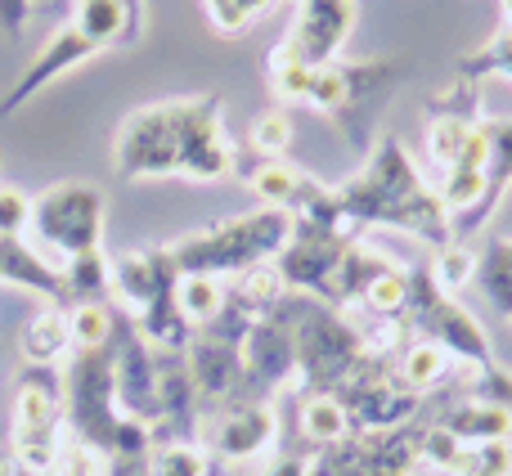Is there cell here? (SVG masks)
I'll use <instances>...</instances> for the list:
<instances>
[{"mask_svg": "<svg viewBox=\"0 0 512 476\" xmlns=\"http://www.w3.org/2000/svg\"><path fill=\"white\" fill-rule=\"evenodd\" d=\"M355 32V0H297V23L283 36V50L306 68H324L342 54Z\"/></svg>", "mask_w": 512, "mask_h": 476, "instance_id": "e0dca14e", "label": "cell"}, {"mask_svg": "<svg viewBox=\"0 0 512 476\" xmlns=\"http://www.w3.org/2000/svg\"><path fill=\"white\" fill-rule=\"evenodd\" d=\"M239 337L221 333V328H198L185 346L189 360V378L198 387V400L203 405H230V400H243V355H239Z\"/></svg>", "mask_w": 512, "mask_h": 476, "instance_id": "ac0fdd59", "label": "cell"}, {"mask_svg": "<svg viewBox=\"0 0 512 476\" xmlns=\"http://www.w3.org/2000/svg\"><path fill=\"white\" fill-rule=\"evenodd\" d=\"M239 9H243V18L252 23V18L265 14V9H274V0H239Z\"/></svg>", "mask_w": 512, "mask_h": 476, "instance_id": "b9f144b4", "label": "cell"}, {"mask_svg": "<svg viewBox=\"0 0 512 476\" xmlns=\"http://www.w3.org/2000/svg\"><path fill=\"white\" fill-rule=\"evenodd\" d=\"M59 476H108V454H99L95 445L63 436L59 441Z\"/></svg>", "mask_w": 512, "mask_h": 476, "instance_id": "8d00e7d4", "label": "cell"}, {"mask_svg": "<svg viewBox=\"0 0 512 476\" xmlns=\"http://www.w3.org/2000/svg\"><path fill=\"white\" fill-rule=\"evenodd\" d=\"M239 149L225 135V104L221 95H189V99H158L122 117L113 135V167L126 180L153 176H185V180H216L234 176Z\"/></svg>", "mask_w": 512, "mask_h": 476, "instance_id": "7a4b0ae2", "label": "cell"}, {"mask_svg": "<svg viewBox=\"0 0 512 476\" xmlns=\"http://www.w3.org/2000/svg\"><path fill=\"white\" fill-rule=\"evenodd\" d=\"M400 324H405L409 337H427V342L445 346V351L472 373L499 364L495 346H490L486 328L477 324V315H472L463 301H454L450 292L432 279V265L427 261L409 265V297H405V315H400Z\"/></svg>", "mask_w": 512, "mask_h": 476, "instance_id": "ba28073f", "label": "cell"}, {"mask_svg": "<svg viewBox=\"0 0 512 476\" xmlns=\"http://www.w3.org/2000/svg\"><path fill=\"white\" fill-rule=\"evenodd\" d=\"M225 297H230L248 319H265L279 310L283 297H288V283H283L279 265L261 261V265H252V270L234 274V288H225Z\"/></svg>", "mask_w": 512, "mask_h": 476, "instance_id": "d4e9b609", "label": "cell"}, {"mask_svg": "<svg viewBox=\"0 0 512 476\" xmlns=\"http://www.w3.org/2000/svg\"><path fill=\"white\" fill-rule=\"evenodd\" d=\"M450 476H512V441H486L463 445L459 463Z\"/></svg>", "mask_w": 512, "mask_h": 476, "instance_id": "d6a6232c", "label": "cell"}, {"mask_svg": "<svg viewBox=\"0 0 512 476\" xmlns=\"http://www.w3.org/2000/svg\"><path fill=\"white\" fill-rule=\"evenodd\" d=\"M454 369H463V364L445 346L427 342V337H405V346L396 351V378L423 400L436 396L454 378Z\"/></svg>", "mask_w": 512, "mask_h": 476, "instance_id": "603a6c76", "label": "cell"}, {"mask_svg": "<svg viewBox=\"0 0 512 476\" xmlns=\"http://www.w3.org/2000/svg\"><path fill=\"white\" fill-rule=\"evenodd\" d=\"M41 247L59 252V265L72 256L104 252V194L95 185H50L32 198V221Z\"/></svg>", "mask_w": 512, "mask_h": 476, "instance_id": "30bf717a", "label": "cell"}, {"mask_svg": "<svg viewBox=\"0 0 512 476\" xmlns=\"http://www.w3.org/2000/svg\"><path fill=\"white\" fill-rule=\"evenodd\" d=\"M32 221V198L14 185H0V238H23Z\"/></svg>", "mask_w": 512, "mask_h": 476, "instance_id": "f35d334b", "label": "cell"}, {"mask_svg": "<svg viewBox=\"0 0 512 476\" xmlns=\"http://www.w3.org/2000/svg\"><path fill=\"white\" fill-rule=\"evenodd\" d=\"M337 400L346 409L351 432H396V427L418 423L427 409V400L396 378V360H378V355H369L355 369V378L337 391Z\"/></svg>", "mask_w": 512, "mask_h": 476, "instance_id": "8fae6325", "label": "cell"}, {"mask_svg": "<svg viewBox=\"0 0 512 476\" xmlns=\"http://www.w3.org/2000/svg\"><path fill=\"white\" fill-rule=\"evenodd\" d=\"M427 265H432V279L441 283V288L450 292V297H454L459 288H468L472 279H477V252H468L463 243L441 247V252H436Z\"/></svg>", "mask_w": 512, "mask_h": 476, "instance_id": "836d02e7", "label": "cell"}, {"mask_svg": "<svg viewBox=\"0 0 512 476\" xmlns=\"http://www.w3.org/2000/svg\"><path fill=\"white\" fill-rule=\"evenodd\" d=\"M144 36V5L140 0H77L72 18L32 54L18 81L0 99V117L18 113L23 104H32L50 81H59L68 68L95 59V54L113 50V45H135Z\"/></svg>", "mask_w": 512, "mask_h": 476, "instance_id": "3957f363", "label": "cell"}, {"mask_svg": "<svg viewBox=\"0 0 512 476\" xmlns=\"http://www.w3.org/2000/svg\"><path fill=\"white\" fill-rule=\"evenodd\" d=\"M239 355H243V400L292 396V387H297V346H292V328L279 310L248 328Z\"/></svg>", "mask_w": 512, "mask_h": 476, "instance_id": "9a60e30c", "label": "cell"}, {"mask_svg": "<svg viewBox=\"0 0 512 476\" xmlns=\"http://www.w3.org/2000/svg\"><path fill=\"white\" fill-rule=\"evenodd\" d=\"M499 5H504V18H508V27H504V32H512V0H499Z\"/></svg>", "mask_w": 512, "mask_h": 476, "instance_id": "7bdbcfd3", "label": "cell"}, {"mask_svg": "<svg viewBox=\"0 0 512 476\" xmlns=\"http://www.w3.org/2000/svg\"><path fill=\"white\" fill-rule=\"evenodd\" d=\"M279 315L288 319L292 346H297V387H292V396H337L355 378V369L369 360L346 310L288 292L279 301Z\"/></svg>", "mask_w": 512, "mask_h": 476, "instance_id": "5b68a950", "label": "cell"}, {"mask_svg": "<svg viewBox=\"0 0 512 476\" xmlns=\"http://www.w3.org/2000/svg\"><path fill=\"white\" fill-rule=\"evenodd\" d=\"M234 171H243L252 194L261 198V207H279V212H288V216H301L310 198L319 194V180L297 171L288 158H256L252 149H239Z\"/></svg>", "mask_w": 512, "mask_h": 476, "instance_id": "d6986e66", "label": "cell"}, {"mask_svg": "<svg viewBox=\"0 0 512 476\" xmlns=\"http://www.w3.org/2000/svg\"><path fill=\"white\" fill-rule=\"evenodd\" d=\"M508 319H512V310H508Z\"/></svg>", "mask_w": 512, "mask_h": 476, "instance_id": "ee69618b", "label": "cell"}, {"mask_svg": "<svg viewBox=\"0 0 512 476\" xmlns=\"http://www.w3.org/2000/svg\"><path fill=\"white\" fill-rule=\"evenodd\" d=\"M292 234V216L279 207H256L248 216H230L221 225H207L198 234H185L180 243H171L180 274H243L261 261H274L283 252Z\"/></svg>", "mask_w": 512, "mask_h": 476, "instance_id": "52a82bcc", "label": "cell"}, {"mask_svg": "<svg viewBox=\"0 0 512 476\" xmlns=\"http://www.w3.org/2000/svg\"><path fill=\"white\" fill-rule=\"evenodd\" d=\"M468 396L490 400V405H499V409H508V414H512V373L504 369V364H490V369L472 373Z\"/></svg>", "mask_w": 512, "mask_h": 476, "instance_id": "74e56055", "label": "cell"}, {"mask_svg": "<svg viewBox=\"0 0 512 476\" xmlns=\"http://www.w3.org/2000/svg\"><path fill=\"white\" fill-rule=\"evenodd\" d=\"M423 418L396 432H351L346 441L315 450L306 476H409L418 468Z\"/></svg>", "mask_w": 512, "mask_h": 476, "instance_id": "7c38bea8", "label": "cell"}, {"mask_svg": "<svg viewBox=\"0 0 512 476\" xmlns=\"http://www.w3.org/2000/svg\"><path fill=\"white\" fill-rule=\"evenodd\" d=\"M32 18V0H0V32H23Z\"/></svg>", "mask_w": 512, "mask_h": 476, "instance_id": "60d3db41", "label": "cell"}, {"mask_svg": "<svg viewBox=\"0 0 512 476\" xmlns=\"http://www.w3.org/2000/svg\"><path fill=\"white\" fill-rule=\"evenodd\" d=\"M355 243H360V238L333 230V225L292 221V234H288V243H283V252L274 256V265H279L288 292L342 310V265Z\"/></svg>", "mask_w": 512, "mask_h": 476, "instance_id": "9c48e42d", "label": "cell"}, {"mask_svg": "<svg viewBox=\"0 0 512 476\" xmlns=\"http://www.w3.org/2000/svg\"><path fill=\"white\" fill-rule=\"evenodd\" d=\"M292 221H319L333 230L364 238L369 230H400L423 238L432 252L454 243L450 234V212L441 207L432 180L414 167L400 140H378L369 149V162L342 185H319V194L306 203V212Z\"/></svg>", "mask_w": 512, "mask_h": 476, "instance_id": "6da1fadb", "label": "cell"}, {"mask_svg": "<svg viewBox=\"0 0 512 476\" xmlns=\"http://www.w3.org/2000/svg\"><path fill=\"white\" fill-rule=\"evenodd\" d=\"M149 476H216V459L198 441H158L149 450Z\"/></svg>", "mask_w": 512, "mask_h": 476, "instance_id": "f546056e", "label": "cell"}, {"mask_svg": "<svg viewBox=\"0 0 512 476\" xmlns=\"http://www.w3.org/2000/svg\"><path fill=\"white\" fill-rule=\"evenodd\" d=\"M18 351L27 364H59L63 355H72V333H68V310L45 306L41 315H32L18 333Z\"/></svg>", "mask_w": 512, "mask_h": 476, "instance_id": "cb8c5ba5", "label": "cell"}, {"mask_svg": "<svg viewBox=\"0 0 512 476\" xmlns=\"http://www.w3.org/2000/svg\"><path fill=\"white\" fill-rule=\"evenodd\" d=\"M216 463H261L279 445V414L270 400H230L203 423Z\"/></svg>", "mask_w": 512, "mask_h": 476, "instance_id": "2e32d148", "label": "cell"}, {"mask_svg": "<svg viewBox=\"0 0 512 476\" xmlns=\"http://www.w3.org/2000/svg\"><path fill=\"white\" fill-rule=\"evenodd\" d=\"M59 274H63V292H68L72 301H104L108 279H113V261H108L104 252H86V256L63 261Z\"/></svg>", "mask_w": 512, "mask_h": 476, "instance_id": "f1b7e54d", "label": "cell"}, {"mask_svg": "<svg viewBox=\"0 0 512 476\" xmlns=\"http://www.w3.org/2000/svg\"><path fill=\"white\" fill-rule=\"evenodd\" d=\"M68 432L63 409V373L54 364H23L14 382V409H9V445L23 450H54Z\"/></svg>", "mask_w": 512, "mask_h": 476, "instance_id": "4fadbf2b", "label": "cell"}, {"mask_svg": "<svg viewBox=\"0 0 512 476\" xmlns=\"http://www.w3.org/2000/svg\"><path fill=\"white\" fill-rule=\"evenodd\" d=\"M432 423L445 427L450 436H459L463 445L512 441V414L499 405H490V400H477V396H463V400H454V405H445Z\"/></svg>", "mask_w": 512, "mask_h": 476, "instance_id": "44dd1931", "label": "cell"}, {"mask_svg": "<svg viewBox=\"0 0 512 476\" xmlns=\"http://www.w3.org/2000/svg\"><path fill=\"white\" fill-rule=\"evenodd\" d=\"M486 77L512 81V32L490 36L481 50H472V54H463V59H459V81H472V86H481Z\"/></svg>", "mask_w": 512, "mask_h": 476, "instance_id": "1f68e13d", "label": "cell"}, {"mask_svg": "<svg viewBox=\"0 0 512 476\" xmlns=\"http://www.w3.org/2000/svg\"><path fill=\"white\" fill-rule=\"evenodd\" d=\"M279 436H292L310 450H328L351 436V423H346V409L337 396H292V427Z\"/></svg>", "mask_w": 512, "mask_h": 476, "instance_id": "7402d4cb", "label": "cell"}, {"mask_svg": "<svg viewBox=\"0 0 512 476\" xmlns=\"http://www.w3.org/2000/svg\"><path fill=\"white\" fill-rule=\"evenodd\" d=\"M176 306H180V315H185V324L194 328V333H198V328H207L216 315H221V306H225L221 279H207V274H180Z\"/></svg>", "mask_w": 512, "mask_h": 476, "instance_id": "4316f807", "label": "cell"}, {"mask_svg": "<svg viewBox=\"0 0 512 476\" xmlns=\"http://www.w3.org/2000/svg\"><path fill=\"white\" fill-rule=\"evenodd\" d=\"M508 189H512V117H486V194H481V203L450 230L454 243L486 230V221L508 198Z\"/></svg>", "mask_w": 512, "mask_h": 476, "instance_id": "ffe728a7", "label": "cell"}, {"mask_svg": "<svg viewBox=\"0 0 512 476\" xmlns=\"http://www.w3.org/2000/svg\"><path fill=\"white\" fill-rule=\"evenodd\" d=\"M459 454H463L459 436H450L445 427H436V423L423 427V436H418V468H432V472L450 476L454 463H459Z\"/></svg>", "mask_w": 512, "mask_h": 476, "instance_id": "d590c367", "label": "cell"}, {"mask_svg": "<svg viewBox=\"0 0 512 476\" xmlns=\"http://www.w3.org/2000/svg\"><path fill=\"white\" fill-rule=\"evenodd\" d=\"M63 409H68V436L95 445L108 459H149L153 432L117 409L113 391V355L72 351L63 373Z\"/></svg>", "mask_w": 512, "mask_h": 476, "instance_id": "277c9868", "label": "cell"}, {"mask_svg": "<svg viewBox=\"0 0 512 476\" xmlns=\"http://www.w3.org/2000/svg\"><path fill=\"white\" fill-rule=\"evenodd\" d=\"M108 355H113L117 409L153 432V427H158V346H149L131 319L117 315Z\"/></svg>", "mask_w": 512, "mask_h": 476, "instance_id": "5bb4252c", "label": "cell"}, {"mask_svg": "<svg viewBox=\"0 0 512 476\" xmlns=\"http://www.w3.org/2000/svg\"><path fill=\"white\" fill-rule=\"evenodd\" d=\"M292 144V117L283 108H270L265 117L252 122V135H248V149L256 158H283Z\"/></svg>", "mask_w": 512, "mask_h": 476, "instance_id": "e575fe53", "label": "cell"}, {"mask_svg": "<svg viewBox=\"0 0 512 476\" xmlns=\"http://www.w3.org/2000/svg\"><path fill=\"white\" fill-rule=\"evenodd\" d=\"M113 328H117V310L108 301H72L68 306L72 351H104L113 342Z\"/></svg>", "mask_w": 512, "mask_h": 476, "instance_id": "484cf974", "label": "cell"}, {"mask_svg": "<svg viewBox=\"0 0 512 476\" xmlns=\"http://www.w3.org/2000/svg\"><path fill=\"white\" fill-rule=\"evenodd\" d=\"M203 9H207V23H212L221 36H239L243 27H248L239 0H203Z\"/></svg>", "mask_w": 512, "mask_h": 476, "instance_id": "ab89813d", "label": "cell"}, {"mask_svg": "<svg viewBox=\"0 0 512 476\" xmlns=\"http://www.w3.org/2000/svg\"><path fill=\"white\" fill-rule=\"evenodd\" d=\"M400 77H405V59H382V63L333 59V63H324V68H310L306 108L328 117V122L346 135L351 149L369 153L378 117H382V108H387V99L396 95Z\"/></svg>", "mask_w": 512, "mask_h": 476, "instance_id": "8992f818", "label": "cell"}, {"mask_svg": "<svg viewBox=\"0 0 512 476\" xmlns=\"http://www.w3.org/2000/svg\"><path fill=\"white\" fill-rule=\"evenodd\" d=\"M477 283L490 297L499 315L512 310V238H495L486 252L477 256Z\"/></svg>", "mask_w": 512, "mask_h": 476, "instance_id": "4dcf8cb0", "label": "cell"}, {"mask_svg": "<svg viewBox=\"0 0 512 476\" xmlns=\"http://www.w3.org/2000/svg\"><path fill=\"white\" fill-rule=\"evenodd\" d=\"M405 297H409V270L405 265H387V270L360 292V301H355L351 310H360V315H369V319H400L405 315Z\"/></svg>", "mask_w": 512, "mask_h": 476, "instance_id": "83f0119b", "label": "cell"}]
</instances>
